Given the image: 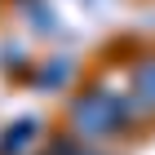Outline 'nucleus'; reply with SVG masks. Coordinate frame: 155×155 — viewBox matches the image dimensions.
I'll return each mask as SVG.
<instances>
[{
    "label": "nucleus",
    "instance_id": "f257e3e1",
    "mask_svg": "<svg viewBox=\"0 0 155 155\" xmlns=\"http://www.w3.org/2000/svg\"><path fill=\"white\" fill-rule=\"evenodd\" d=\"M120 120L124 115H120V107L111 97H80V102H75V124H80L84 133H93V137L97 133H111Z\"/></svg>",
    "mask_w": 155,
    "mask_h": 155
},
{
    "label": "nucleus",
    "instance_id": "f03ea898",
    "mask_svg": "<svg viewBox=\"0 0 155 155\" xmlns=\"http://www.w3.org/2000/svg\"><path fill=\"white\" fill-rule=\"evenodd\" d=\"M137 97H142L146 111H155V62L137 67Z\"/></svg>",
    "mask_w": 155,
    "mask_h": 155
}]
</instances>
